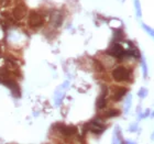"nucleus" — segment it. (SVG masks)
<instances>
[{
	"mask_svg": "<svg viewBox=\"0 0 154 144\" xmlns=\"http://www.w3.org/2000/svg\"><path fill=\"white\" fill-rule=\"evenodd\" d=\"M142 70H143V77L144 78H148V65H146V62H145V58L142 57Z\"/></svg>",
	"mask_w": 154,
	"mask_h": 144,
	"instance_id": "0eeeda50",
	"label": "nucleus"
},
{
	"mask_svg": "<svg viewBox=\"0 0 154 144\" xmlns=\"http://www.w3.org/2000/svg\"><path fill=\"white\" fill-rule=\"evenodd\" d=\"M151 140H152V141H154V132L152 133V135H151Z\"/></svg>",
	"mask_w": 154,
	"mask_h": 144,
	"instance_id": "f8f14e48",
	"label": "nucleus"
},
{
	"mask_svg": "<svg viewBox=\"0 0 154 144\" xmlns=\"http://www.w3.org/2000/svg\"><path fill=\"white\" fill-rule=\"evenodd\" d=\"M134 8H135V12H137V17L141 18L142 15V10H141V3L139 0H134Z\"/></svg>",
	"mask_w": 154,
	"mask_h": 144,
	"instance_id": "20e7f679",
	"label": "nucleus"
},
{
	"mask_svg": "<svg viewBox=\"0 0 154 144\" xmlns=\"http://www.w3.org/2000/svg\"><path fill=\"white\" fill-rule=\"evenodd\" d=\"M150 115H151L152 118H154V111H153V112H152V113H150Z\"/></svg>",
	"mask_w": 154,
	"mask_h": 144,
	"instance_id": "ddd939ff",
	"label": "nucleus"
},
{
	"mask_svg": "<svg viewBox=\"0 0 154 144\" xmlns=\"http://www.w3.org/2000/svg\"><path fill=\"white\" fill-rule=\"evenodd\" d=\"M131 73L127 70L123 66H117L114 70H112V77L116 81H127L130 78Z\"/></svg>",
	"mask_w": 154,
	"mask_h": 144,
	"instance_id": "f257e3e1",
	"label": "nucleus"
},
{
	"mask_svg": "<svg viewBox=\"0 0 154 144\" xmlns=\"http://www.w3.org/2000/svg\"><path fill=\"white\" fill-rule=\"evenodd\" d=\"M138 130V124L134 123V124H131V127H130L129 131L130 132H134V131H137Z\"/></svg>",
	"mask_w": 154,
	"mask_h": 144,
	"instance_id": "9b49d317",
	"label": "nucleus"
},
{
	"mask_svg": "<svg viewBox=\"0 0 154 144\" xmlns=\"http://www.w3.org/2000/svg\"><path fill=\"white\" fill-rule=\"evenodd\" d=\"M125 93H127L125 88H119V89L114 93V100H120L125 95Z\"/></svg>",
	"mask_w": 154,
	"mask_h": 144,
	"instance_id": "7ed1b4c3",
	"label": "nucleus"
},
{
	"mask_svg": "<svg viewBox=\"0 0 154 144\" xmlns=\"http://www.w3.org/2000/svg\"><path fill=\"white\" fill-rule=\"evenodd\" d=\"M142 28L145 30V32H148V34L151 35L152 38H154V29H152L149 25H146L145 23H142Z\"/></svg>",
	"mask_w": 154,
	"mask_h": 144,
	"instance_id": "6e6552de",
	"label": "nucleus"
},
{
	"mask_svg": "<svg viewBox=\"0 0 154 144\" xmlns=\"http://www.w3.org/2000/svg\"><path fill=\"white\" fill-rule=\"evenodd\" d=\"M148 94H149V90L146 89L145 87H142V88H140V90L138 91V96H139V98H141V99L145 98V97L148 96Z\"/></svg>",
	"mask_w": 154,
	"mask_h": 144,
	"instance_id": "39448f33",
	"label": "nucleus"
},
{
	"mask_svg": "<svg viewBox=\"0 0 154 144\" xmlns=\"http://www.w3.org/2000/svg\"><path fill=\"white\" fill-rule=\"evenodd\" d=\"M105 106H106V99H105V94H102V96L97 101V108L98 109H102Z\"/></svg>",
	"mask_w": 154,
	"mask_h": 144,
	"instance_id": "423d86ee",
	"label": "nucleus"
},
{
	"mask_svg": "<svg viewBox=\"0 0 154 144\" xmlns=\"http://www.w3.org/2000/svg\"><path fill=\"white\" fill-rule=\"evenodd\" d=\"M150 115V109H146L145 111H144V113H141L139 115V119H142V118H146V117H149Z\"/></svg>",
	"mask_w": 154,
	"mask_h": 144,
	"instance_id": "9d476101",
	"label": "nucleus"
},
{
	"mask_svg": "<svg viewBox=\"0 0 154 144\" xmlns=\"http://www.w3.org/2000/svg\"><path fill=\"white\" fill-rule=\"evenodd\" d=\"M130 106H131V96L128 97V99L125 101V106H124V109H125V112H128V110H129Z\"/></svg>",
	"mask_w": 154,
	"mask_h": 144,
	"instance_id": "1a4fd4ad",
	"label": "nucleus"
},
{
	"mask_svg": "<svg viewBox=\"0 0 154 144\" xmlns=\"http://www.w3.org/2000/svg\"><path fill=\"white\" fill-rule=\"evenodd\" d=\"M60 131L62 133L66 135V136H70V135H73V134L76 133V128L75 127H66V125H62V128L60 129Z\"/></svg>",
	"mask_w": 154,
	"mask_h": 144,
	"instance_id": "f03ea898",
	"label": "nucleus"
}]
</instances>
